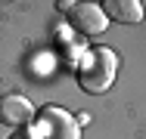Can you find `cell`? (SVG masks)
<instances>
[{
    "label": "cell",
    "instance_id": "1",
    "mask_svg": "<svg viewBox=\"0 0 146 139\" xmlns=\"http://www.w3.org/2000/svg\"><path fill=\"white\" fill-rule=\"evenodd\" d=\"M115 71H118V56L109 47H93L84 53L81 65H78V87L90 96H100L112 87Z\"/></svg>",
    "mask_w": 146,
    "mask_h": 139
},
{
    "label": "cell",
    "instance_id": "2",
    "mask_svg": "<svg viewBox=\"0 0 146 139\" xmlns=\"http://www.w3.org/2000/svg\"><path fill=\"white\" fill-rule=\"evenodd\" d=\"M37 127H40L44 139H81V130H78L75 117L68 111L56 108V105H47L37 114Z\"/></svg>",
    "mask_w": 146,
    "mask_h": 139
},
{
    "label": "cell",
    "instance_id": "3",
    "mask_svg": "<svg viewBox=\"0 0 146 139\" xmlns=\"http://www.w3.org/2000/svg\"><path fill=\"white\" fill-rule=\"evenodd\" d=\"M65 16H68V25L75 28L78 34H84V37H96L109 25V19L103 16V9L96 3H72Z\"/></svg>",
    "mask_w": 146,
    "mask_h": 139
},
{
    "label": "cell",
    "instance_id": "4",
    "mask_svg": "<svg viewBox=\"0 0 146 139\" xmlns=\"http://www.w3.org/2000/svg\"><path fill=\"white\" fill-rule=\"evenodd\" d=\"M31 121H34V105L25 96L9 93V96L0 99V124L3 127H25Z\"/></svg>",
    "mask_w": 146,
    "mask_h": 139
},
{
    "label": "cell",
    "instance_id": "5",
    "mask_svg": "<svg viewBox=\"0 0 146 139\" xmlns=\"http://www.w3.org/2000/svg\"><path fill=\"white\" fill-rule=\"evenodd\" d=\"M100 9H103L106 19H115L121 25H137L143 19V3L140 0H106Z\"/></svg>",
    "mask_w": 146,
    "mask_h": 139
}]
</instances>
